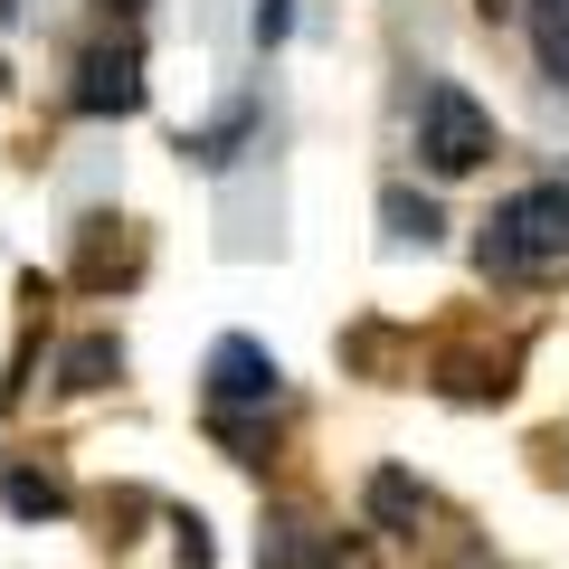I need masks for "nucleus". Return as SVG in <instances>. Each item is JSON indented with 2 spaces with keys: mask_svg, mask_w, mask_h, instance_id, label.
Wrapping results in <instances>:
<instances>
[{
  "mask_svg": "<svg viewBox=\"0 0 569 569\" xmlns=\"http://www.w3.org/2000/svg\"><path fill=\"white\" fill-rule=\"evenodd\" d=\"M58 503H67L58 475H10V512H20V522H39V512H58Z\"/></svg>",
  "mask_w": 569,
  "mask_h": 569,
  "instance_id": "nucleus-10",
  "label": "nucleus"
},
{
  "mask_svg": "<svg viewBox=\"0 0 569 569\" xmlns=\"http://www.w3.org/2000/svg\"><path fill=\"white\" fill-rule=\"evenodd\" d=\"M313 569H380V550H370V531H323Z\"/></svg>",
  "mask_w": 569,
  "mask_h": 569,
  "instance_id": "nucleus-11",
  "label": "nucleus"
},
{
  "mask_svg": "<svg viewBox=\"0 0 569 569\" xmlns=\"http://www.w3.org/2000/svg\"><path fill=\"white\" fill-rule=\"evenodd\" d=\"M475 266H485L493 284H550V276H569V190L560 181L512 190V200L485 219V238H475Z\"/></svg>",
  "mask_w": 569,
  "mask_h": 569,
  "instance_id": "nucleus-1",
  "label": "nucleus"
},
{
  "mask_svg": "<svg viewBox=\"0 0 569 569\" xmlns=\"http://www.w3.org/2000/svg\"><path fill=\"white\" fill-rule=\"evenodd\" d=\"M418 162L437 171V181H466V171L493 162V114L466 86H427L418 96Z\"/></svg>",
  "mask_w": 569,
  "mask_h": 569,
  "instance_id": "nucleus-2",
  "label": "nucleus"
},
{
  "mask_svg": "<svg viewBox=\"0 0 569 569\" xmlns=\"http://www.w3.org/2000/svg\"><path fill=\"white\" fill-rule=\"evenodd\" d=\"M389 228H399V238H437V209H427V200H399V190H389Z\"/></svg>",
  "mask_w": 569,
  "mask_h": 569,
  "instance_id": "nucleus-12",
  "label": "nucleus"
},
{
  "mask_svg": "<svg viewBox=\"0 0 569 569\" xmlns=\"http://www.w3.org/2000/svg\"><path fill=\"white\" fill-rule=\"evenodd\" d=\"M475 10H485V20H522V0H475Z\"/></svg>",
  "mask_w": 569,
  "mask_h": 569,
  "instance_id": "nucleus-14",
  "label": "nucleus"
},
{
  "mask_svg": "<svg viewBox=\"0 0 569 569\" xmlns=\"http://www.w3.org/2000/svg\"><path fill=\"white\" fill-rule=\"evenodd\" d=\"M361 512H370V531H389V541H427V531H437V493H427L418 475H399V466H380L361 485Z\"/></svg>",
  "mask_w": 569,
  "mask_h": 569,
  "instance_id": "nucleus-5",
  "label": "nucleus"
},
{
  "mask_svg": "<svg viewBox=\"0 0 569 569\" xmlns=\"http://www.w3.org/2000/svg\"><path fill=\"white\" fill-rule=\"evenodd\" d=\"M171 531H181V541H171V550H181V569H209V531L200 522H171Z\"/></svg>",
  "mask_w": 569,
  "mask_h": 569,
  "instance_id": "nucleus-13",
  "label": "nucleus"
},
{
  "mask_svg": "<svg viewBox=\"0 0 569 569\" xmlns=\"http://www.w3.org/2000/svg\"><path fill=\"white\" fill-rule=\"evenodd\" d=\"M77 104L86 114H133L142 104V48L133 39H96L77 58Z\"/></svg>",
  "mask_w": 569,
  "mask_h": 569,
  "instance_id": "nucleus-4",
  "label": "nucleus"
},
{
  "mask_svg": "<svg viewBox=\"0 0 569 569\" xmlns=\"http://www.w3.org/2000/svg\"><path fill=\"white\" fill-rule=\"evenodd\" d=\"M437 380H447V399H466V408H493V399H512V351H447L437 361Z\"/></svg>",
  "mask_w": 569,
  "mask_h": 569,
  "instance_id": "nucleus-6",
  "label": "nucleus"
},
{
  "mask_svg": "<svg viewBox=\"0 0 569 569\" xmlns=\"http://www.w3.org/2000/svg\"><path fill=\"white\" fill-rule=\"evenodd\" d=\"M313 550H323V531H313L305 512H266V531H257V569H313Z\"/></svg>",
  "mask_w": 569,
  "mask_h": 569,
  "instance_id": "nucleus-7",
  "label": "nucleus"
},
{
  "mask_svg": "<svg viewBox=\"0 0 569 569\" xmlns=\"http://www.w3.org/2000/svg\"><path fill=\"white\" fill-rule=\"evenodd\" d=\"M522 29H531V58H541V77L569 86V0H522Z\"/></svg>",
  "mask_w": 569,
  "mask_h": 569,
  "instance_id": "nucleus-8",
  "label": "nucleus"
},
{
  "mask_svg": "<svg viewBox=\"0 0 569 569\" xmlns=\"http://www.w3.org/2000/svg\"><path fill=\"white\" fill-rule=\"evenodd\" d=\"M276 380H284L276 351L247 342V332H228V342L209 351V408H219V418L228 408H276Z\"/></svg>",
  "mask_w": 569,
  "mask_h": 569,
  "instance_id": "nucleus-3",
  "label": "nucleus"
},
{
  "mask_svg": "<svg viewBox=\"0 0 569 569\" xmlns=\"http://www.w3.org/2000/svg\"><path fill=\"white\" fill-rule=\"evenodd\" d=\"M104 380H123V351L104 342V332H86V342L58 351V389L67 399H86V389H104Z\"/></svg>",
  "mask_w": 569,
  "mask_h": 569,
  "instance_id": "nucleus-9",
  "label": "nucleus"
}]
</instances>
